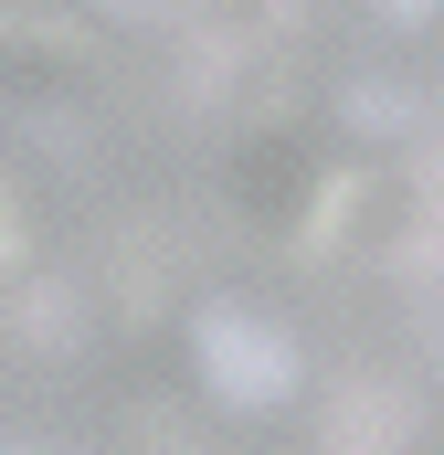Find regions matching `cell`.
<instances>
[{"label":"cell","instance_id":"cell-1","mask_svg":"<svg viewBox=\"0 0 444 455\" xmlns=\"http://www.w3.org/2000/svg\"><path fill=\"white\" fill-rule=\"evenodd\" d=\"M191 349H202V371H212L222 392H233V403H275V392L297 381V349L275 339L265 318H243V307H202Z\"/></svg>","mask_w":444,"mask_h":455},{"label":"cell","instance_id":"cell-2","mask_svg":"<svg viewBox=\"0 0 444 455\" xmlns=\"http://www.w3.org/2000/svg\"><path fill=\"white\" fill-rule=\"evenodd\" d=\"M233 191H243V212H265V223L297 212V202H307V148H297V138H254V148L233 159Z\"/></svg>","mask_w":444,"mask_h":455},{"label":"cell","instance_id":"cell-3","mask_svg":"<svg viewBox=\"0 0 444 455\" xmlns=\"http://www.w3.org/2000/svg\"><path fill=\"white\" fill-rule=\"evenodd\" d=\"M349 127H370V138H402V127H413V96L370 75V85H349Z\"/></svg>","mask_w":444,"mask_h":455},{"label":"cell","instance_id":"cell-4","mask_svg":"<svg viewBox=\"0 0 444 455\" xmlns=\"http://www.w3.org/2000/svg\"><path fill=\"white\" fill-rule=\"evenodd\" d=\"M338 435H402V413H392V403H349V413H338Z\"/></svg>","mask_w":444,"mask_h":455},{"label":"cell","instance_id":"cell-5","mask_svg":"<svg viewBox=\"0 0 444 455\" xmlns=\"http://www.w3.org/2000/svg\"><path fill=\"white\" fill-rule=\"evenodd\" d=\"M413 318H424V349H434V360H444V275H434V286H424V307H413Z\"/></svg>","mask_w":444,"mask_h":455},{"label":"cell","instance_id":"cell-6","mask_svg":"<svg viewBox=\"0 0 444 455\" xmlns=\"http://www.w3.org/2000/svg\"><path fill=\"white\" fill-rule=\"evenodd\" d=\"M381 21H392V32H413V21H434V0H381Z\"/></svg>","mask_w":444,"mask_h":455},{"label":"cell","instance_id":"cell-7","mask_svg":"<svg viewBox=\"0 0 444 455\" xmlns=\"http://www.w3.org/2000/svg\"><path fill=\"white\" fill-rule=\"evenodd\" d=\"M107 11H148V21H180L191 0H107Z\"/></svg>","mask_w":444,"mask_h":455}]
</instances>
